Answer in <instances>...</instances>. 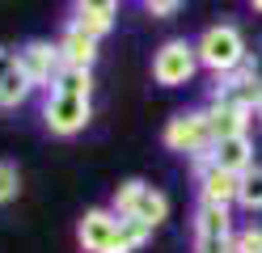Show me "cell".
Listing matches in <instances>:
<instances>
[{"label":"cell","instance_id":"6da1fadb","mask_svg":"<svg viewBox=\"0 0 262 253\" xmlns=\"http://www.w3.org/2000/svg\"><path fill=\"white\" fill-rule=\"evenodd\" d=\"M194 51H199L203 72H211V80H216V76H228V72H241L245 59H250V47H245L241 30H237L233 21L207 26L199 38H194Z\"/></svg>","mask_w":262,"mask_h":253},{"label":"cell","instance_id":"7a4b0ae2","mask_svg":"<svg viewBox=\"0 0 262 253\" xmlns=\"http://www.w3.org/2000/svg\"><path fill=\"white\" fill-rule=\"evenodd\" d=\"M76 241L85 253H131L123 236V215L114 207H89L76 224Z\"/></svg>","mask_w":262,"mask_h":253},{"label":"cell","instance_id":"3957f363","mask_svg":"<svg viewBox=\"0 0 262 253\" xmlns=\"http://www.w3.org/2000/svg\"><path fill=\"white\" fill-rule=\"evenodd\" d=\"M161 140H165L169 152H178V156L186 160H199L211 152V131H207V110H178L165 131H161Z\"/></svg>","mask_w":262,"mask_h":253},{"label":"cell","instance_id":"277c9868","mask_svg":"<svg viewBox=\"0 0 262 253\" xmlns=\"http://www.w3.org/2000/svg\"><path fill=\"white\" fill-rule=\"evenodd\" d=\"M93 118V97H80V93H47L42 101V127L55 135V140H72L89 127Z\"/></svg>","mask_w":262,"mask_h":253},{"label":"cell","instance_id":"5b68a950","mask_svg":"<svg viewBox=\"0 0 262 253\" xmlns=\"http://www.w3.org/2000/svg\"><path fill=\"white\" fill-rule=\"evenodd\" d=\"M110 207L119 211V215H136V219H144V224H165V215H169V198L157 190V186H148V181H140V177H127L119 190H114V198H110Z\"/></svg>","mask_w":262,"mask_h":253},{"label":"cell","instance_id":"8992f818","mask_svg":"<svg viewBox=\"0 0 262 253\" xmlns=\"http://www.w3.org/2000/svg\"><path fill=\"white\" fill-rule=\"evenodd\" d=\"M199 67H203V63H199V51H194V42H186V38H169V42H161L157 55H152V80L165 84V89H178V84H190Z\"/></svg>","mask_w":262,"mask_h":253},{"label":"cell","instance_id":"52a82bcc","mask_svg":"<svg viewBox=\"0 0 262 253\" xmlns=\"http://www.w3.org/2000/svg\"><path fill=\"white\" fill-rule=\"evenodd\" d=\"M233 207H216V202L194 207V253H233Z\"/></svg>","mask_w":262,"mask_h":253},{"label":"cell","instance_id":"ba28073f","mask_svg":"<svg viewBox=\"0 0 262 253\" xmlns=\"http://www.w3.org/2000/svg\"><path fill=\"white\" fill-rule=\"evenodd\" d=\"M17 67H21V76L34 84V89L51 93V84H55L59 72H63L59 42H51V38H30V42H21V47H17Z\"/></svg>","mask_w":262,"mask_h":253},{"label":"cell","instance_id":"9c48e42d","mask_svg":"<svg viewBox=\"0 0 262 253\" xmlns=\"http://www.w3.org/2000/svg\"><path fill=\"white\" fill-rule=\"evenodd\" d=\"M190 165H194V190H199V202L237 207V194H241V177L237 173L211 165V156H199V160H190Z\"/></svg>","mask_w":262,"mask_h":253},{"label":"cell","instance_id":"30bf717a","mask_svg":"<svg viewBox=\"0 0 262 253\" xmlns=\"http://www.w3.org/2000/svg\"><path fill=\"white\" fill-rule=\"evenodd\" d=\"M258 101H262V89L254 84V76L245 72V67H241V72H228V76H216L211 89H207V106H228V110L254 114Z\"/></svg>","mask_w":262,"mask_h":253},{"label":"cell","instance_id":"8fae6325","mask_svg":"<svg viewBox=\"0 0 262 253\" xmlns=\"http://www.w3.org/2000/svg\"><path fill=\"white\" fill-rule=\"evenodd\" d=\"M59 55H63V67H76V72H93L97 63V38L89 30H80L76 21H63L59 30Z\"/></svg>","mask_w":262,"mask_h":253},{"label":"cell","instance_id":"7c38bea8","mask_svg":"<svg viewBox=\"0 0 262 253\" xmlns=\"http://www.w3.org/2000/svg\"><path fill=\"white\" fill-rule=\"evenodd\" d=\"M114 17H119V0H72L68 21H76L80 30H89L93 38L114 30Z\"/></svg>","mask_w":262,"mask_h":253},{"label":"cell","instance_id":"4fadbf2b","mask_svg":"<svg viewBox=\"0 0 262 253\" xmlns=\"http://www.w3.org/2000/svg\"><path fill=\"white\" fill-rule=\"evenodd\" d=\"M211 165H220V169H228V173H250V169L258 165V156H254V140L250 135H233V140H220V144H211Z\"/></svg>","mask_w":262,"mask_h":253},{"label":"cell","instance_id":"5bb4252c","mask_svg":"<svg viewBox=\"0 0 262 253\" xmlns=\"http://www.w3.org/2000/svg\"><path fill=\"white\" fill-rule=\"evenodd\" d=\"M203 110H207V131H211V144L233 140V135H250L254 114H245V110H228V106H203Z\"/></svg>","mask_w":262,"mask_h":253},{"label":"cell","instance_id":"9a60e30c","mask_svg":"<svg viewBox=\"0 0 262 253\" xmlns=\"http://www.w3.org/2000/svg\"><path fill=\"white\" fill-rule=\"evenodd\" d=\"M30 93H34V84L21 76V67H13V72L0 80V110H17Z\"/></svg>","mask_w":262,"mask_h":253},{"label":"cell","instance_id":"2e32d148","mask_svg":"<svg viewBox=\"0 0 262 253\" xmlns=\"http://www.w3.org/2000/svg\"><path fill=\"white\" fill-rule=\"evenodd\" d=\"M237 207L241 211H262V160L241 173V194H237Z\"/></svg>","mask_w":262,"mask_h":253},{"label":"cell","instance_id":"e0dca14e","mask_svg":"<svg viewBox=\"0 0 262 253\" xmlns=\"http://www.w3.org/2000/svg\"><path fill=\"white\" fill-rule=\"evenodd\" d=\"M51 93H80V97H93V72H76V67H63L59 80L51 84Z\"/></svg>","mask_w":262,"mask_h":253},{"label":"cell","instance_id":"ac0fdd59","mask_svg":"<svg viewBox=\"0 0 262 253\" xmlns=\"http://www.w3.org/2000/svg\"><path fill=\"white\" fill-rule=\"evenodd\" d=\"M17 190H21V173H17V165H13V160H0V207L17 198Z\"/></svg>","mask_w":262,"mask_h":253},{"label":"cell","instance_id":"d6986e66","mask_svg":"<svg viewBox=\"0 0 262 253\" xmlns=\"http://www.w3.org/2000/svg\"><path fill=\"white\" fill-rule=\"evenodd\" d=\"M233 253H262V224H245L233 236Z\"/></svg>","mask_w":262,"mask_h":253},{"label":"cell","instance_id":"ffe728a7","mask_svg":"<svg viewBox=\"0 0 262 253\" xmlns=\"http://www.w3.org/2000/svg\"><path fill=\"white\" fill-rule=\"evenodd\" d=\"M123 236H127L131 253H136V249H140V245L152 236V224H144V219H136V215H123Z\"/></svg>","mask_w":262,"mask_h":253},{"label":"cell","instance_id":"44dd1931","mask_svg":"<svg viewBox=\"0 0 262 253\" xmlns=\"http://www.w3.org/2000/svg\"><path fill=\"white\" fill-rule=\"evenodd\" d=\"M144 9H148V17H173L182 9V0H144Z\"/></svg>","mask_w":262,"mask_h":253},{"label":"cell","instance_id":"7402d4cb","mask_svg":"<svg viewBox=\"0 0 262 253\" xmlns=\"http://www.w3.org/2000/svg\"><path fill=\"white\" fill-rule=\"evenodd\" d=\"M245 72H250V76H254V84L262 89V47H254V51H250V59H245Z\"/></svg>","mask_w":262,"mask_h":253},{"label":"cell","instance_id":"603a6c76","mask_svg":"<svg viewBox=\"0 0 262 253\" xmlns=\"http://www.w3.org/2000/svg\"><path fill=\"white\" fill-rule=\"evenodd\" d=\"M13 67H17V51H5V47H0V80H5Z\"/></svg>","mask_w":262,"mask_h":253},{"label":"cell","instance_id":"cb8c5ba5","mask_svg":"<svg viewBox=\"0 0 262 253\" xmlns=\"http://www.w3.org/2000/svg\"><path fill=\"white\" fill-rule=\"evenodd\" d=\"M254 118H258V123H262V101H258V110H254Z\"/></svg>","mask_w":262,"mask_h":253},{"label":"cell","instance_id":"d4e9b609","mask_svg":"<svg viewBox=\"0 0 262 253\" xmlns=\"http://www.w3.org/2000/svg\"><path fill=\"white\" fill-rule=\"evenodd\" d=\"M250 5H254V9H258V13H262V0H250Z\"/></svg>","mask_w":262,"mask_h":253}]
</instances>
